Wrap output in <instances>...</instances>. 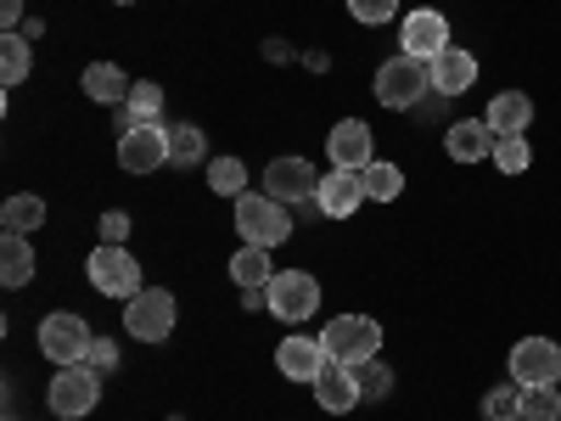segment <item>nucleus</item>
<instances>
[{
    "instance_id": "36",
    "label": "nucleus",
    "mask_w": 561,
    "mask_h": 421,
    "mask_svg": "<svg viewBox=\"0 0 561 421\" xmlns=\"http://www.w3.org/2000/svg\"><path fill=\"white\" fill-rule=\"evenodd\" d=\"M0 29H7V34L23 29V0H0Z\"/></svg>"
},
{
    "instance_id": "24",
    "label": "nucleus",
    "mask_w": 561,
    "mask_h": 421,
    "mask_svg": "<svg viewBox=\"0 0 561 421\" xmlns=\"http://www.w3.org/2000/svg\"><path fill=\"white\" fill-rule=\"evenodd\" d=\"M0 281H7L12 293L34 281V242L28 237H12L7 230V242H0Z\"/></svg>"
},
{
    "instance_id": "14",
    "label": "nucleus",
    "mask_w": 561,
    "mask_h": 421,
    "mask_svg": "<svg viewBox=\"0 0 561 421\" xmlns=\"http://www.w3.org/2000/svg\"><path fill=\"white\" fill-rule=\"evenodd\" d=\"M359 203H370V197H365V180H359L354 169H325V174H320L314 208H320L325 219H348V214H359Z\"/></svg>"
},
{
    "instance_id": "29",
    "label": "nucleus",
    "mask_w": 561,
    "mask_h": 421,
    "mask_svg": "<svg viewBox=\"0 0 561 421\" xmlns=\"http://www.w3.org/2000/svg\"><path fill=\"white\" fill-rule=\"evenodd\" d=\"M489 163H494L500 174H528V169H534V147H528V135H500Z\"/></svg>"
},
{
    "instance_id": "25",
    "label": "nucleus",
    "mask_w": 561,
    "mask_h": 421,
    "mask_svg": "<svg viewBox=\"0 0 561 421\" xmlns=\"http://www.w3.org/2000/svg\"><path fill=\"white\" fill-rule=\"evenodd\" d=\"M0 225H7L12 237H34V230L45 225V197H34V192L7 197V203H0Z\"/></svg>"
},
{
    "instance_id": "9",
    "label": "nucleus",
    "mask_w": 561,
    "mask_h": 421,
    "mask_svg": "<svg viewBox=\"0 0 561 421\" xmlns=\"http://www.w3.org/2000/svg\"><path fill=\"white\" fill-rule=\"evenodd\" d=\"M511 383L517 388H561V343L523 338L511 349Z\"/></svg>"
},
{
    "instance_id": "34",
    "label": "nucleus",
    "mask_w": 561,
    "mask_h": 421,
    "mask_svg": "<svg viewBox=\"0 0 561 421\" xmlns=\"http://www.w3.org/2000/svg\"><path fill=\"white\" fill-rule=\"evenodd\" d=\"M102 242H113V248L129 242V214H124V208H107V214H102Z\"/></svg>"
},
{
    "instance_id": "33",
    "label": "nucleus",
    "mask_w": 561,
    "mask_h": 421,
    "mask_svg": "<svg viewBox=\"0 0 561 421\" xmlns=\"http://www.w3.org/2000/svg\"><path fill=\"white\" fill-rule=\"evenodd\" d=\"M399 12V0H348V18L365 23V29H377V23H393Z\"/></svg>"
},
{
    "instance_id": "16",
    "label": "nucleus",
    "mask_w": 561,
    "mask_h": 421,
    "mask_svg": "<svg viewBox=\"0 0 561 421\" xmlns=\"http://www.w3.org/2000/svg\"><path fill=\"white\" fill-rule=\"evenodd\" d=\"M494 129H489V118H455L449 129H444V152L455 158V163H483V158H494Z\"/></svg>"
},
{
    "instance_id": "13",
    "label": "nucleus",
    "mask_w": 561,
    "mask_h": 421,
    "mask_svg": "<svg viewBox=\"0 0 561 421\" xmlns=\"http://www.w3.org/2000/svg\"><path fill=\"white\" fill-rule=\"evenodd\" d=\"M325 158H332V169H365V163H377V140H370V124L359 118H343L332 124V135H325Z\"/></svg>"
},
{
    "instance_id": "37",
    "label": "nucleus",
    "mask_w": 561,
    "mask_h": 421,
    "mask_svg": "<svg viewBox=\"0 0 561 421\" xmlns=\"http://www.w3.org/2000/svg\"><path fill=\"white\" fill-rule=\"evenodd\" d=\"M118 7H135V0H118Z\"/></svg>"
},
{
    "instance_id": "12",
    "label": "nucleus",
    "mask_w": 561,
    "mask_h": 421,
    "mask_svg": "<svg viewBox=\"0 0 561 421\" xmlns=\"http://www.w3.org/2000/svg\"><path fill=\"white\" fill-rule=\"evenodd\" d=\"M264 192L275 197V203H314V192H320V174H314V163L309 158H275L270 169H264Z\"/></svg>"
},
{
    "instance_id": "6",
    "label": "nucleus",
    "mask_w": 561,
    "mask_h": 421,
    "mask_svg": "<svg viewBox=\"0 0 561 421\" xmlns=\"http://www.w3.org/2000/svg\"><path fill=\"white\" fill-rule=\"evenodd\" d=\"M84 275L102 298H118V304H129L140 287H147V281H140V259H129V248H113V242H102L84 259Z\"/></svg>"
},
{
    "instance_id": "7",
    "label": "nucleus",
    "mask_w": 561,
    "mask_h": 421,
    "mask_svg": "<svg viewBox=\"0 0 561 421\" xmlns=\"http://www.w3.org/2000/svg\"><path fill=\"white\" fill-rule=\"evenodd\" d=\"M264 309L287 326H304L320 309V281L309 270H275V281L264 287Z\"/></svg>"
},
{
    "instance_id": "3",
    "label": "nucleus",
    "mask_w": 561,
    "mask_h": 421,
    "mask_svg": "<svg viewBox=\"0 0 561 421\" xmlns=\"http://www.w3.org/2000/svg\"><path fill=\"white\" fill-rule=\"evenodd\" d=\"M45 405H51L57 421H79L102 405V371L96 365H57L51 388H45Z\"/></svg>"
},
{
    "instance_id": "1",
    "label": "nucleus",
    "mask_w": 561,
    "mask_h": 421,
    "mask_svg": "<svg viewBox=\"0 0 561 421\" xmlns=\"http://www.w3.org/2000/svg\"><path fill=\"white\" fill-rule=\"evenodd\" d=\"M433 96V68L427 62H415V57H388L377 68V102L393 107V113H415L421 102Z\"/></svg>"
},
{
    "instance_id": "19",
    "label": "nucleus",
    "mask_w": 561,
    "mask_h": 421,
    "mask_svg": "<svg viewBox=\"0 0 561 421\" xmlns=\"http://www.w3.org/2000/svg\"><path fill=\"white\" fill-rule=\"evenodd\" d=\"M79 84H84V96L102 102V107H124L129 90H135V79H129L118 62H90V68L79 73Z\"/></svg>"
},
{
    "instance_id": "32",
    "label": "nucleus",
    "mask_w": 561,
    "mask_h": 421,
    "mask_svg": "<svg viewBox=\"0 0 561 421\" xmlns=\"http://www.w3.org/2000/svg\"><path fill=\"white\" fill-rule=\"evenodd\" d=\"M359 394L365 399H393V371L382 360H365L359 365Z\"/></svg>"
},
{
    "instance_id": "30",
    "label": "nucleus",
    "mask_w": 561,
    "mask_h": 421,
    "mask_svg": "<svg viewBox=\"0 0 561 421\" xmlns=\"http://www.w3.org/2000/svg\"><path fill=\"white\" fill-rule=\"evenodd\" d=\"M483 421H523V388L517 383H500L483 394Z\"/></svg>"
},
{
    "instance_id": "27",
    "label": "nucleus",
    "mask_w": 561,
    "mask_h": 421,
    "mask_svg": "<svg viewBox=\"0 0 561 421\" xmlns=\"http://www.w3.org/2000/svg\"><path fill=\"white\" fill-rule=\"evenodd\" d=\"M208 185H214V197H230L237 203L242 192H248V163L242 158H208Z\"/></svg>"
},
{
    "instance_id": "31",
    "label": "nucleus",
    "mask_w": 561,
    "mask_h": 421,
    "mask_svg": "<svg viewBox=\"0 0 561 421\" xmlns=\"http://www.w3.org/2000/svg\"><path fill=\"white\" fill-rule=\"evenodd\" d=\"M523 421H561V388H523Z\"/></svg>"
},
{
    "instance_id": "15",
    "label": "nucleus",
    "mask_w": 561,
    "mask_h": 421,
    "mask_svg": "<svg viewBox=\"0 0 561 421\" xmlns=\"http://www.w3.org/2000/svg\"><path fill=\"white\" fill-rule=\"evenodd\" d=\"M314 388V399H320V410H332V416H348L365 394H359V371L354 365H343V360H325V371L309 383Z\"/></svg>"
},
{
    "instance_id": "10",
    "label": "nucleus",
    "mask_w": 561,
    "mask_h": 421,
    "mask_svg": "<svg viewBox=\"0 0 561 421\" xmlns=\"http://www.w3.org/2000/svg\"><path fill=\"white\" fill-rule=\"evenodd\" d=\"M399 45H404V57H415V62L444 57V52H449V18L433 12V7L404 12V23H399Z\"/></svg>"
},
{
    "instance_id": "2",
    "label": "nucleus",
    "mask_w": 561,
    "mask_h": 421,
    "mask_svg": "<svg viewBox=\"0 0 561 421\" xmlns=\"http://www.w3.org/2000/svg\"><path fill=\"white\" fill-rule=\"evenodd\" d=\"M237 230H242V242H253V248H280L293 237V214H287V203H275L270 192H242L237 197Z\"/></svg>"
},
{
    "instance_id": "28",
    "label": "nucleus",
    "mask_w": 561,
    "mask_h": 421,
    "mask_svg": "<svg viewBox=\"0 0 561 421\" xmlns=\"http://www.w3.org/2000/svg\"><path fill=\"white\" fill-rule=\"evenodd\" d=\"M359 180H365V197H370V203H393V197L404 192V169H399V163H382V158L365 163Z\"/></svg>"
},
{
    "instance_id": "11",
    "label": "nucleus",
    "mask_w": 561,
    "mask_h": 421,
    "mask_svg": "<svg viewBox=\"0 0 561 421\" xmlns=\"http://www.w3.org/2000/svg\"><path fill=\"white\" fill-rule=\"evenodd\" d=\"M118 163L124 174H152L169 163V124H140L129 135H118Z\"/></svg>"
},
{
    "instance_id": "21",
    "label": "nucleus",
    "mask_w": 561,
    "mask_h": 421,
    "mask_svg": "<svg viewBox=\"0 0 561 421\" xmlns=\"http://www.w3.org/2000/svg\"><path fill=\"white\" fill-rule=\"evenodd\" d=\"M483 118H489L494 135H528V124H534V102L523 96V90H500Z\"/></svg>"
},
{
    "instance_id": "18",
    "label": "nucleus",
    "mask_w": 561,
    "mask_h": 421,
    "mask_svg": "<svg viewBox=\"0 0 561 421\" xmlns=\"http://www.w3.org/2000/svg\"><path fill=\"white\" fill-rule=\"evenodd\" d=\"M325 354L320 338H280L275 343V365H280V377H293V383H314L320 371H325Z\"/></svg>"
},
{
    "instance_id": "22",
    "label": "nucleus",
    "mask_w": 561,
    "mask_h": 421,
    "mask_svg": "<svg viewBox=\"0 0 561 421\" xmlns=\"http://www.w3.org/2000/svg\"><path fill=\"white\" fill-rule=\"evenodd\" d=\"M230 281H237L242 293H264L270 281H275V259H270V248L242 242V248H237V259H230Z\"/></svg>"
},
{
    "instance_id": "23",
    "label": "nucleus",
    "mask_w": 561,
    "mask_h": 421,
    "mask_svg": "<svg viewBox=\"0 0 561 421\" xmlns=\"http://www.w3.org/2000/svg\"><path fill=\"white\" fill-rule=\"evenodd\" d=\"M169 169H208V140L197 124H169Z\"/></svg>"
},
{
    "instance_id": "26",
    "label": "nucleus",
    "mask_w": 561,
    "mask_h": 421,
    "mask_svg": "<svg viewBox=\"0 0 561 421\" xmlns=\"http://www.w3.org/2000/svg\"><path fill=\"white\" fill-rule=\"evenodd\" d=\"M28 68H34V45H28V34H23V29H18V34H0V79H7V84H23Z\"/></svg>"
},
{
    "instance_id": "5",
    "label": "nucleus",
    "mask_w": 561,
    "mask_h": 421,
    "mask_svg": "<svg viewBox=\"0 0 561 421\" xmlns=\"http://www.w3.org/2000/svg\"><path fill=\"white\" fill-rule=\"evenodd\" d=\"M174 320H180V304L169 287H140L129 304H124V332L135 343H163L174 332Z\"/></svg>"
},
{
    "instance_id": "35",
    "label": "nucleus",
    "mask_w": 561,
    "mask_h": 421,
    "mask_svg": "<svg viewBox=\"0 0 561 421\" xmlns=\"http://www.w3.org/2000/svg\"><path fill=\"white\" fill-rule=\"evenodd\" d=\"M84 365H96L102 377H107V371H118V343H113V338H96V343H90V360H84Z\"/></svg>"
},
{
    "instance_id": "17",
    "label": "nucleus",
    "mask_w": 561,
    "mask_h": 421,
    "mask_svg": "<svg viewBox=\"0 0 561 421\" xmlns=\"http://www.w3.org/2000/svg\"><path fill=\"white\" fill-rule=\"evenodd\" d=\"M427 68H433V96H444V102L466 96V90L478 84V57H472V52H460V45H449V52L433 57Z\"/></svg>"
},
{
    "instance_id": "8",
    "label": "nucleus",
    "mask_w": 561,
    "mask_h": 421,
    "mask_svg": "<svg viewBox=\"0 0 561 421\" xmlns=\"http://www.w3.org/2000/svg\"><path fill=\"white\" fill-rule=\"evenodd\" d=\"M90 343H96V332H90L79 315H45L39 320V354L51 365H84Z\"/></svg>"
},
{
    "instance_id": "4",
    "label": "nucleus",
    "mask_w": 561,
    "mask_h": 421,
    "mask_svg": "<svg viewBox=\"0 0 561 421\" xmlns=\"http://www.w3.org/2000/svg\"><path fill=\"white\" fill-rule=\"evenodd\" d=\"M320 349L343 360V365H365V360H377L382 349V326L370 320V315H337V320H325V332H320Z\"/></svg>"
},
{
    "instance_id": "20",
    "label": "nucleus",
    "mask_w": 561,
    "mask_h": 421,
    "mask_svg": "<svg viewBox=\"0 0 561 421\" xmlns=\"http://www.w3.org/2000/svg\"><path fill=\"white\" fill-rule=\"evenodd\" d=\"M140 124H163V90H158L152 79H135L129 102L118 107V135H129V129H140Z\"/></svg>"
}]
</instances>
